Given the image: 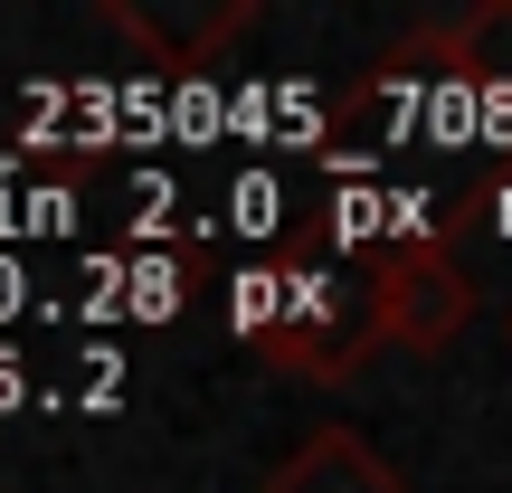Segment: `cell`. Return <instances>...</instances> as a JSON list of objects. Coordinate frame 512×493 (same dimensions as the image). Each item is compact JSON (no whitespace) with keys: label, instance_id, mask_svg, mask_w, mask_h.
Masks as SVG:
<instances>
[{"label":"cell","instance_id":"obj_4","mask_svg":"<svg viewBox=\"0 0 512 493\" xmlns=\"http://www.w3.org/2000/svg\"><path fill=\"white\" fill-rule=\"evenodd\" d=\"M266 493H399V465H389L361 427H313L266 475Z\"/></svg>","mask_w":512,"mask_h":493},{"label":"cell","instance_id":"obj_5","mask_svg":"<svg viewBox=\"0 0 512 493\" xmlns=\"http://www.w3.org/2000/svg\"><path fill=\"white\" fill-rule=\"evenodd\" d=\"M437 57L456 86H512V0H475L437 29Z\"/></svg>","mask_w":512,"mask_h":493},{"label":"cell","instance_id":"obj_1","mask_svg":"<svg viewBox=\"0 0 512 493\" xmlns=\"http://www.w3.org/2000/svg\"><path fill=\"white\" fill-rule=\"evenodd\" d=\"M247 332L266 342L275 370H294V380H342V370H361L370 342H389L380 332V304H370V275H294V285H256L247 294Z\"/></svg>","mask_w":512,"mask_h":493},{"label":"cell","instance_id":"obj_6","mask_svg":"<svg viewBox=\"0 0 512 493\" xmlns=\"http://www.w3.org/2000/svg\"><path fill=\"white\" fill-rule=\"evenodd\" d=\"M10 399H19V361L0 351V408H10Z\"/></svg>","mask_w":512,"mask_h":493},{"label":"cell","instance_id":"obj_2","mask_svg":"<svg viewBox=\"0 0 512 493\" xmlns=\"http://www.w3.org/2000/svg\"><path fill=\"white\" fill-rule=\"evenodd\" d=\"M361 275H370V304H380V332L408 351H446L475 313V285H465L446 238H380L361 256Z\"/></svg>","mask_w":512,"mask_h":493},{"label":"cell","instance_id":"obj_3","mask_svg":"<svg viewBox=\"0 0 512 493\" xmlns=\"http://www.w3.org/2000/svg\"><path fill=\"white\" fill-rule=\"evenodd\" d=\"M247 19H256L247 0H219L209 19H152L143 0H105V29H114V38H133V48H143L152 67H171V76H200L209 57H219L228 38L247 29Z\"/></svg>","mask_w":512,"mask_h":493}]
</instances>
